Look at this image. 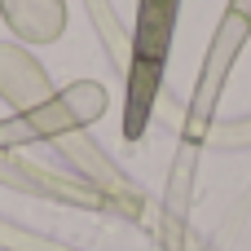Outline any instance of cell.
<instances>
[{"mask_svg":"<svg viewBox=\"0 0 251 251\" xmlns=\"http://www.w3.org/2000/svg\"><path fill=\"white\" fill-rule=\"evenodd\" d=\"M176 4L181 0H141V9H137V49H132L137 62H159L163 66L172 31H176Z\"/></svg>","mask_w":251,"mask_h":251,"instance_id":"6da1fadb","label":"cell"},{"mask_svg":"<svg viewBox=\"0 0 251 251\" xmlns=\"http://www.w3.org/2000/svg\"><path fill=\"white\" fill-rule=\"evenodd\" d=\"M159 75H163L159 62H137V57H132L128 119H124V132H128V137H141V128H146V119H150V106H154V93H159Z\"/></svg>","mask_w":251,"mask_h":251,"instance_id":"7a4b0ae2","label":"cell"}]
</instances>
